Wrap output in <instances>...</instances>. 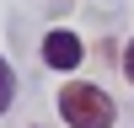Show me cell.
I'll return each instance as SVG.
<instances>
[{
	"label": "cell",
	"instance_id": "obj_1",
	"mask_svg": "<svg viewBox=\"0 0 134 128\" xmlns=\"http://www.w3.org/2000/svg\"><path fill=\"white\" fill-rule=\"evenodd\" d=\"M59 117L70 128H113L118 123V107H113V96L102 91V85H91V80H70L59 91Z\"/></svg>",
	"mask_w": 134,
	"mask_h": 128
},
{
	"label": "cell",
	"instance_id": "obj_2",
	"mask_svg": "<svg viewBox=\"0 0 134 128\" xmlns=\"http://www.w3.org/2000/svg\"><path fill=\"white\" fill-rule=\"evenodd\" d=\"M43 64H48V69H75V64L86 59V48H81V37H75L70 27H54L48 37H43Z\"/></svg>",
	"mask_w": 134,
	"mask_h": 128
},
{
	"label": "cell",
	"instance_id": "obj_3",
	"mask_svg": "<svg viewBox=\"0 0 134 128\" xmlns=\"http://www.w3.org/2000/svg\"><path fill=\"white\" fill-rule=\"evenodd\" d=\"M11 96H16V69L11 59H0V112H11Z\"/></svg>",
	"mask_w": 134,
	"mask_h": 128
},
{
	"label": "cell",
	"instance_id": "obj_4",
	"mask_svg": "<svg viewBox=\"0 0 134 128\" xmlns=\"http://www.w3.org/2000/svg\"><path fill=\"white\" fill-rule=\"evenodd\" d=\"M124 75L134 80V37H129V48H124Z\"/></svg>",
	"mask_w": 134,
	"mask_h": 128
}]
</instances>
